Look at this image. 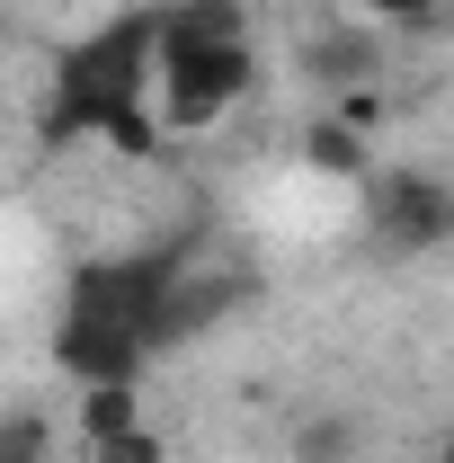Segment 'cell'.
I'll return each mask as SVG.
<instances>
[{"label":"cell","instance_id":"9","mask_svg":"<svg viewBox=\"0 0 454 463\" xmlns=\"http://www.w3.org/2000/svg\"><path fill=\"white\" fill-rule=\"evenodd\" d=\"M45 455H54V419H45L36 402H18L9 428H0V463H45Z\"/></svg>","mask_w":454,"mask_h":463},{"label":"cell","instance_id":"6","mask_svg":"<svg viewBox=\"0 0 454 463\" xmlns=\"http://www.w3.org/2000/svg\"><path fill=\"white\" fill-rule=\"evenodd\" d=\"M161 36L170 45H241L250 36V9L241 0H170L161 9Z\"/></svg>","mask_w":454,"mask_h":463},{"label":"cell","instance_id":"4","mask_svg":"<svg viewBox=\"0 0 454 463\" xmlns=\"http://www.w3.org/2000/svg\"><path fill=\"white\" fill-rule=\"evenodd\" d=\"M374 71H383V27L374 18H339V27H321L303 45V80H321L330 99L339 90H374Z\"/></svg>","mask_w":454,"mask_h":463},{"label":"cell","instance_id":"1","mask_svg":"<svg viewBox=\"0 0 454 463\" xmlns=\"http://www.w3.org/2000/svg\"><path fill=\"white\" fill-rule=\"evenodd\" d=\"M152 80H161V9H125V18H108V27H90V36L62 45L45 134H54V143H80V134H99L108 116L143 108Z\"/></svg>","mask_w":454,"mask_h":463},{"label":"cell","instance_id":"2","mask_svg":"<svg viewBox=\"0 0 454 463\" xmlns=\"http://www.w3.org/2000/svg\"><path fill=\"white\" fill-rule=\"evenodd\" d=\"M250 90H259V54H250V36H241V45H170V36H161L152 108H161L170 134H205V125H223Z\"/></svg>","mask_w":454,"mask_h":463},{"label":"cell","instance_id":"7","mask_svg":"<svg viewBox=\"0 0 454 463\" xmlns=\"http://www.w3.org/2000/svg\"><path fill=\"white\" fill-rule=\"evenodd\" d=\"M303 161L321 178H374V152H365V134L339 125V116H321V125H303Z\"/></svg>","mask_w":454,"mask_h":463},{"label":"cell","instance_id":"10","mask_svg":"<svg viewBox=\"0 0 454 463\" xmlns=\"http://www.w3.org/2000/svg\"><path fill=\"white\" fill-rule=\"evenodd\" d=\"M80 463H170L161 428H134V437H108V446H80Z\"/></svg>","mask_w":454,"mask_h":463},{"label":"cell","instance_id":"12","mask_svg":"<svg viewBox=\"0 0 454 463\" xmlns=\"http://www.w3.org/2000/svg\"><path fill=\"white\" fill-rule=\"evenodd\" d=\"M428 463H454V419L437 428V446H428Z\"/></svg>","mask_w":454,"mask_h":463},{"label":"cell","instance_id":"5","mask_svg":"<svg viewBox=\"0 0 454 463\" xmlns=\"http://www.w3.org/2000/svg\"><path fill=\"white\" fill-rule=\"evenodd\" d=\"M152 428L143 419V383H71V446H108Z\"/></svg>","mask_w":454,"mask_h":463},{"label":"cell","instance_id":"8","mask_svg":"<svg viewBox=\"0 0 454 463\" xmlns=\"http://www.w3.org/2000/svg\"><path fill=\"white\" fill-rule=\"evenodd\" d=\"M356 455H365V437H356V419H347V410L303 419V428H294V446H285V463H356Z\"/></svg>","mask_w":454,"mask_h":463},{"label":"cell","instance_id":"11","mask_svg":"<svg viewBox=\"0 0 454 463\" xmlns=\"http://www.w3.org/2000/svg\"><path fill=\"white\" fill-rule=\"evenodd\" d=\"M356 18H374V27H401V36H410V27H437L446 0H356Z\"/></svg>","mask_w":454,"mask_h":463},{"label":"cell","instance_id":"3","mask_svg":"<svg viewBox=\"0 0 454 463\" xmlns=\"http://www.w3.org/2000/svg\"><path fill=\"white\" fill-rule=\"evenodd\" d=\"M365 223L383 250H446L454 241V187L428 170H374L365 178Z\"/></svg>","mask_w":454,"mask_h":463}]
</instances>
